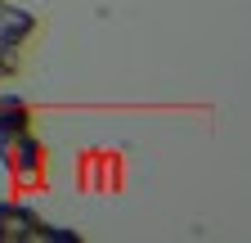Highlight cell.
Returning a JSON list of instances; mask_svg holds the SVG:
<instances>
[{"label":"cell","instance_id":"1","mask_svg":"<svg viewBox=\"0 0 251 243\" xmlns=\"http://www.w3.org/2000/svg\"><path fill=\"white\" fill-rule=\"evenodd\" d=\"M41 18L27 5H14V0H0V86L14 81L27 63V45L36 41Z\"/></svg>","mask_w":251,"mask_h":243},{"label":"cell","instance_id":"2","mask_svg":"<svg viewBox=\"0 0 251 243\" xmlns=\"http://www.w3.org/2000/svg\"><path fill=\"white\" fill-rule=\"evenodd\" d=\"M76 230H63L45 221L36 207L18 198H0V243H76Z\"/></svg>","mask_w":251,"mask_h":243},{"label":"cell","instance_id":"3","mask_svg":"<svg viewBox=\"0 0 251 243\" xmlns=\"http://www.w3.org/2000/svg\"><path fill=\"white\" fill-rule=\"evenodd\" d=\"M0 167H5L18 185H36L45 176V149L36 131H0Z\"/></svg>","mask_w":251,"mask_h":243},{"label":"cell","instance_id":"4","mask_svg":"<svg viewBox=\"0 0 251 243\" xmlns=\"http://www.w3.org/2000/svg\"><path fill=\"white\" fill-rule=\"evenodd\" d=\"M31 126V104L18 90H0V131H27Z\"/></svg>","mask_w":251,"mask_h":243}]
</instances>
